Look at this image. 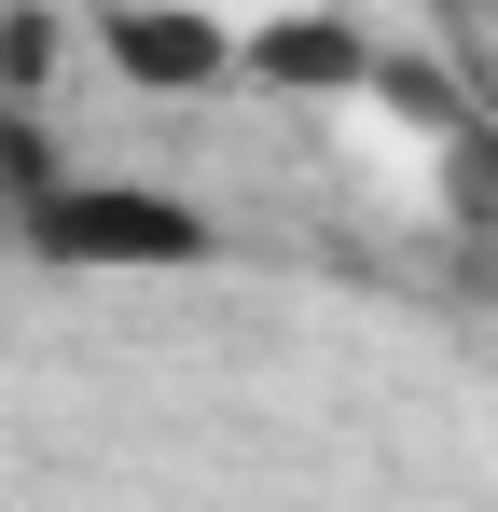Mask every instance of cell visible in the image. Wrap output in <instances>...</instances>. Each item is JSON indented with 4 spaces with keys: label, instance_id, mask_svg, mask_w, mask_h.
Masks as SVG:
<instances>
[{
    "label": "cell",
    "instance_id": "1",
    "mask_svg": "<svg viewBox=\"0 0 498 512\" xmlns=\"http://www.w3.org/2000/svg\"><path fill=\"white\" fill-rule=\"evenodd\" d=\"M14 250L56 263V277H194V263H222V222L194 194H166V180H97L83 167Z\"/></svg>",
    "mask_w": 498,
    "mask_h": 512
},
{
    "label": "cell",
    "instance_id": "2",
    "mask_svg": "<svg viewBox=\"0 0 498 512\" xmlns=\"http://www.w3.org/2000/svg\"><path fill=\"white\" fill-rule=\"evenodd\" d=\"M83 28H97L111 84H139V97H222L249 70V42L222 28V14H194V0H97Z\"/></svg>",
    "mask_w": 498,
    "mask_h": 512
},
{
    "label": "cell",
    "instance_id": "3",
    "mask_svg": "<svg viewBox=\"0 0 498 512\" xmlns=\"http://www.w3.org/2000/svg\"><path fill=\"white\" fill-rule=\"evenodd\" d=\"M249 84H277V97L374 84V28H346V14H263L249 28Z\"/></svg>",
    "mask_w": 498,
    "mask_h": 512
},
{
    "label": "cell",
    "instance_id": "4",
    "mask_svg": "<svg viewBox=\"0 0 498 512\" xmlns=\"http://www.w3.org/2000/svg\"><path fill=\"white\" fill-rule=\"evenodd\" d=\"M70 139H56V111H28V97H0V236H28L56 194H70Z\"/></svg>",
    "mask_w": 498,
    "mask_h": 512
},
{
    "label": "cell",
    "instance_id": "5",
    "mask_svg": "<svg viewBox=\"0 0 498 512\" xmlns=\"http://www.w3.org/2000/svg\"><path fill=\"white\" fill-rule=\"evenodd\" d=\"M70 0H0V97H28V111H42V97H56V70H70Z\"/></svg>",
    "mask_w": 498,
    "mask_h": 512
}]
</instances>
